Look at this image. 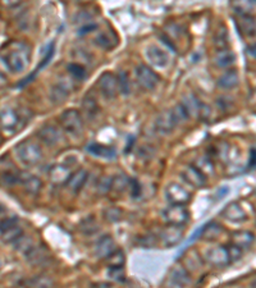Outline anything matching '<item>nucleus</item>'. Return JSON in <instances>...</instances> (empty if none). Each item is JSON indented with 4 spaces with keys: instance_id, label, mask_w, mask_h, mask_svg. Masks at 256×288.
<instances>
[{
    "instance_id": "nucleus-34",
    "label": "nucleus",
    "mask_w": 256,
    "mask_h": 288,
    "mask_svg": "<svg viewBox=\"0 0 256 288\" xmlns=\"http://www.w3.org/2000/svg\"><path fill=\"white\" fill-rule=\"evenodd\" d=\"M228 43L229 39H228V34H227V30L225 29L219 30L214 36L215 48L218 49V51L225 50V49H228Z\"/></svg>"
},
{
    "instance_id": "nucleus-43",
    "label": "nucleus",
    "mask_w": 256,
    "mask_h": 288,
    "mask_svg": "<svg viewBox=\"0 0 256 288\" xmlns=\"http://www.w3.org/2000/svg\"><path fill=\"white\" fill-rule=\"evenodd\" d=\"M109 277L117 282H123L124 280V270L123 268H109Z\"/></svg>"
},
{
    "instance_id": "nucleus-42",
    "label": "nucleus",
    "mask_w": 256,
    "mask_h": 288,
    "mask_svg": "<svg viewBox=\"0 0 256 288\" xmlns=\"http://www.w3.org/2000/svg\"><path fill=\"white\" fill-rule=\"evenodd\" d=\"M105 215H107L108 221L118 222L122 219L123 213H122V210L118 209V208H110V209H108L107 212H105Z\"/></svg>"
},
{
    "instance_id": "nucleus-48",
    "label": "nucleus",
    "mask_w": 256,
    "mask_h": 288,
    "mask_svg": "<svg viewBox=\"0 0 256 288\" xmlns=\"http://www.w3.org/2000/svg\"><path fill=\"white\" fill-rule=\"evenodd\" d=\"M252 288H256V283H255V284H253V285H252Z\"/></svg>"
},
{
    "instance_id": "nucleus-7",
    "label": "nucleus",
    "mask_w": 256,
    "mask_h": 288,
    "mask_svg": "<svg viewBox=\"0 0 256 288\" xmlns=\"http://www.w3.org/2000/svg\"><path fill=\"white\" fill-rule=\"evenodd\" d=\"M98 87L102 95L107 99H114L119 92L118 77L112 72H105L98 79Z\"/></svg>"
},
{
    "instance_id": "nucleus-11",
    "label": "nucleus",
    "mask_w": 256,
    "mask_h": 288,
    "mask_svg": "<svg viewBox=\"0 0 256 288\" xmlns=\"http://www.w3.org/2000/svg\"><path fill=\"white\" fill-rule=\"evenodd\" d=\"M145 58L150 65L159 69L166 68L169 64V57L165 50L156 45H149L145 49Z\"/></svg>"
},
{
    "instance_id": "nucleus-15",
    "label": "nucleus",
    "mask_w": 256,
    "mask_h": 288,
    "mask_svg": "<svg viewBox=\"0 0 256 288\" xmlns=\"http://www.w3.org/2000/svg\"><path fill=\"white\" fill-rule=\"evenodd\" d=\"M17 112L13 111L12 108H3L0 111V128L6 133H13L18 126Z\"/></svg>"
},
{
    "instance_id": "nucleus-17",
    "label": "nucleus",
    "mask_w": 256,
    "mask_h": 288,
    "mask_svg": "<svg viewBox=\"0 0 256 288\" xmlns=\"http://www.w3.org/2000/svg\"><path fill=\"white\" fill-rule=\"evenodd\" d=\"M205 260L209 264L214 266L225 265L229 261L228 250L225 249V247H222V246L209 249L205 254Z\"/></svg>"
},
{
    "instance_id": "nucleus-19",
    "label": "nucleus",
    "mask_w": 256,
    "mask_h": 288,
    "mask_svg": "<svg viewBox=\"0 0 256 288\" xmlns=\"http://www.w3.org/2000/svg\"><path fill=\"white\" fill-rule=\"evenodd\" d=\"M86 150H88V153H90L91 155L100 159H107V160H113V159H116L117 156V151L114 147L107 146V145L102 144H95V142L89 144Z\"/></svg>"
},
{
    "instance_id": "nucleus-27",
    "label": "nucleus",
    "mask_w": 256,
    "mask_h": 288,
    "mask_svg": "<svg viewBox=\"0 0 256 288\" xmlns=\"http://www.w3.org/2000/svg\"><path fill=\"white\" fill-rule=\"evenodd\" d=\"M236 62V54L229 49L217 51L214 55V63L219 68H228Z\"/></svg>"
},
{
    "instance_id": "nucleus-4",
    "label": "nucleus",
    "mask_w": 256,
    "mask_h": 288,
    "mask_svg": "<svg viewBox=\"0 0 256 288\" xmlns=\"http://www.w3.org/2000/svg\"><path fill=\"white\" fill-rule=\"evenodd\" d=\"M136 78H137L138 85L142 88L147 91H151L154 88H156V86L159 85L160 78L159 76L154 72L151 67L146 64H138L135 69Z\"/></svg>"
},
{
    "instance_id": "nucleus-9",
    "label": "nucleus",
    "mask_w": 256,
    "mask_h": 288,
    "mask_svg": "<svg viewBox=\"0 0 256 288\" xmlns=\"http://www.w3.org/2000/svg\"><path fill=\"white\" fill-rule=\"evenodd\" d=\"M165 199L170 205H186L191 200V194L178 183H169L165 188Z\"/></svg>"
},
{
    "instance_id": "nucleus-2",
    "label": "nucleus",
    "mask_w": 256,
    "mask_h": 288,
    "mask_svg": "<svg viewBox=\"0 0 256 288\" xmlns=\"http://www.w3.org/2000/svg\"><path fill=\"white\" fill-rule=\"evenodd\" d=\"M16 154L20 159L21 163L27 165V167H34L37 165L42 160V149L37 142L32 140H26L20 142L16 147Z\"/></svg>"
},
{
    "instance_id": "nucleus-1",
    "label": "nucleus",
    "mask_w": 256,
    "mask_h": 288,
    "mask_svg": "<svg viewBox=\"0 0 256 288\" xmlns=\"http://www.w3.org/2000/svg\"><path fill=\"white\" fill-rule=\"evenodd\" d=\"M4 59L9 71L13 73H20L25 71L31 62V49L26 44L18 43Z\"/></svg>"
},
{
    "instance_id": "nucleus-47",
    "label": "nucleus",
    "mask_w": 256,
    "mask_h": 288,
    "mask_svg": "<svg viewBox=\"0 0 256 288\" xmlns=\"http://www.w3.org/2000/svg\"><path fill=\"white\" fill-rule=\"evenodd\" d=\"M252 155H251V158H252V161H250L251 167H255V163H256V150H252Z\"/></svg>"
},
{
    "instance_id": "nucleus-14",
    "label": "nucleus",
    "mask_w": 256,
    "mask_h": 288,
    "mask_svg": "<svg viewBox=\"0 0 256 288\" xmlns=\"http://www.w3.org/2000/svg\"><path fill=\"white\" fill-rule=\"evenodd\" d=\"M183 237V231L181 227L176 226H169L165 227L164 229H161L160 233H159V240L161 241L165 247H173V246H177L181 242Z\"/></svg>"
},
{
    "instance_id": "nucleus-35",
    "label": "nucleus",
    "mask_w": 256,
    "mask_h": 288,
    "mask_svg": "<svg viewBox=\"0 0 256 288\" xmlns=\"http://www.w3.org/2000/svg\"><path fill=\"white\" fill-rule=\"evenodd\" d=\"M220 231H222V228L219 227V224L210 223L204 226V228L201 229V233H203V237L205 240H215L220 233Z\"/></svg>"
},
{
    "instance_id": "nucleus-26",
    "label": "nucleus",
    "mask_w": 256,
    "mask_h": 288,
    "mask_svg": "<svg viewBox=\"0 0 256 288\" xmlns=\"http://www.w3.org/2000/svg\"><path fill=\"white\" fill-rule=\"evenodd\" d=\"M239 82V76L237 73L236 69H231V71H227L219 77L218 79V86L220 88H224V90H231L238 86Z\"/></svg>"
},
{
    "instance_id": "nucleus-39",
    "label": "nucleus",
    "mask_w": 256,
    "mask_h": 288,
    "mask_svg": "<svg viewBox=\"0 0 256 288\" xmlns=\"http://www.w3.org/2000/svg\"><path fill=\"white\" fill-rule=\"evenodd\" d=\"M32 287L34 288H53L54 282L48 275H37L32 279Z\"/></svg>"
},
{
    "instance_id": "nucleus-40",
    "label": "nucleus",
    "mask_w": 256,
    "mask_h": 288,
    "mask_svg": "<svg viewBox=\"0 0 256 288\" xmlns=\"http://www.w3.org/2000/svg\"><path fill=\"white\" fill-rule=\"evenodd\" d=\"M172 111H173V114H175V117H176V119H177L178 123H182V122L187 121V119L190 118L189 113H187V111H186V108L183 107L182 103H178V104L176 105L175 108H173Z\"/></svg>"
},
{
    "instance_id": "nucleus-33",
    "label": "nucleus",
    "mask_w": 256,
    "mask_h": 288,
    "mask_svg": "<svg viewBox=\"0 0 256 288\" xmlns=\"http://www.w3.org/2000/svg\"><path fill=\"white\" fill-rule=\"evenodd\" d=\"M185 264H186V269L187 270H197V269L201 266V260H200V255L197 254L195 250L190 251L189 254L186 255V259H185Z\"/></svg>"
},
{
    "instance_id": "nucleus-13",
    "label": "nucleus",
    "mask_w": 256,
    "mask_h": 288,
    "mask_svg": "<svg viewBox=\"0 0 256 288\" xmlns=\"http://www.w3.org/2000/svg\"><path fill=\"white\" fill-rule=\"evenodd\" d=\"M177 125L178 122L173 114V111L169 109V111H164L163 113L159 114L156 122H155V128L161 135H170L177 127Z\"/></svg>"
},
{
    "instance_id": "nucleus-38",
    "label": "nucleus",
    "mask_w": 256,
    "mask_h": 288,
    "mask_svg": "<svg viewBox=\"0 0 256 288\" xmlns=\"http://www.w3.org/2000/svg\"><path fill=\"white\" fill-rule=\"evenodd\" d=\"M67 69L76 79H83L88 76L86 69H84L81 64H78V63H70V64H68Z\"/></svg>"
},
{
    "instance_id": "nucleus-20",
    "label": "nucleus",
    "mask_w": 256,
    "mask_h": 288,
    "mask_svg": "<svg viewBox=\"0 0 256 288\" xmlns=\"http://www.w3.org/2000/svg\"><path fill=\"white\" fill-rule=\"evenodd\" d=\"M117 250L116 242L110 236H104L99 240L95 247V255L99 259H107L112 252Z\"/></svg>"
},
{
    "instance_id": "nucleus-29",
    "label": "nucleus",
    "mask_w": 256,
    "mask_h": 288,
    "mask_svg": "<svg viewBox=\"0 0 256 288\" xmlns=\"http://www.w3.org/2000/svg\"><path fill=\"white\" fill-rule=\"evenodd\" d=\"M107 263L109 268H123L124 263H126V255L122 250L117 249L107 257Z\"/></svg>"
},
{
    "instance_id": "nucleus-37",
    "label": "nucleus",
    "mask_w": 256,
    "mask_h": 288,
    "mask_svg": "<svg viewBox=\"0 0 256 288\" xmlns=\"http://www.w3.org/2000/svg\"><path fill=\"white\" fill-rule=\"evenodd\" d=\"M118 86H119V92L122 95H128L131 91V85H130V77L126 72H121L118 74Z\"/></svg>"
},
{
    "instance_id": "nucleus-28",
    "label": "nucleus",
    "mask_w": 256,
    "mask_h": 288,
    "mask_svg": "<svg viewBox=\"0 0 256 288\" xmlns=\"http://www.w3.org/2000/svg\"><path fill=\"white\" fill-rule=\"evenodd\" d=\"M21 182V172L14 168H11V169H6L2 172V175H0V183L3 186L7 187H12L14 184H17Z\"/></svg>"
},
{
    "instance_id": "nucleus-44",
    "label": "nucleus",
    "mask_w": 256,
    "mask_h": 288,
    "mask_svg": "<svg viewBox=\"0 0 256 288\" xmlns=\"http://www.w3.org/2000/svg\"><path fill=\"white\" fill-rule=\"evenodd\" d=\"M140 243L144 247H154L156 245V238L154 236H146V237H142L140 240Z\"/></svg>"
},
{
    "instance_id": "nucleus-21",
    "label": "nucleus",
    "mask_w": 256,
    "mask_h": 288,
    "mask_svg": "<svg viewBox=\"0 0 256 288\" xmlns=\"http://www.w3.org/2000/svg\"><path fill=\"white\" fill-rule=\"evenodd\" d=\"M20 183L23 184L26 191L31 195H37L42 187V182L39 177L36 175H32L30 173H23L21 172V182Z\"/></svg>"
},
{
    "instance_id": "nucleus-32",
    "label": "nucleus",
    "mask_w": 256,
    "mask_h": 288,
    "mask_svg": "<svg viewBox=\"0 0 256 288\" xmlns=\"http://www.w3.org/2000/svg\"><path fill=\"white\" fill-rule=\"evenodd\" d=\"M224 215H225V218H228L229 221H233V222L242 221L243 218H245V214H243L242 209H241L239 207H237L236 204L228 205L227 209L224 210Z\"/></svg>"
},
{
    "instance_id": "nucleus-25",
    "label": "nucleus",
    "mask_w": 256,
    "mask_h": 288,
    "mask_svg": "<svg viewBox=\"0 0 256 288\" xmlns=\"http://www.w3.org/2000/svg\"><path fill=\"white\" fill-rule=\"evenodd\" d=\"M82 111H83L86 118L90 119V121H93V119L98 117L99 105L95 96L91 95V93H88V95L84 96L83 100H82Z\"/></svg>"
},
{
    "instance_id": "nucleus-45",
    "label": "nucleus",
    "mask_w": 256,
    "mask_h": 288,
    "mask_svg": "<svg viewBox=\"0 0 256 288\" xmlns=\"http://www.w3.org/2000/svg\"><path fill=\"white\" fill-rule=\"evenodd\" d=\"M130 188H131V194H132L133 198H137V196H140L141 187H140V183H138L136 179H131Z\"/></svg>"
},
{
    "instance_id": "nucleus-16",
    "label": "nucleus",
    "mask_w": 256,
    "mask_h": 288,
    "mask_svg": "<svg viewBox=\"0 0 256 288\" xmlns=\"http://www.w3.org/2000/svg\"><path fill=\"white\" fill-rule=\"evenodd\" d=\"M182 178L189 184L196 188H201L206 184V177L197 169L196 165H187L182 170Z\"/></svg>"
},
{
    "instance_id": "nucleus-5",
    "label": "nucleus",
    "mask_w": 256,
    "mask_h": 288,
    "mask_svg": "<svg viewBox=\"0 0 256 288\" xmlns=\"http://www.w3.org/2000/svg\"><path fill=\"white\" fill-rule=\"evenodd\" d=\"M22 236L23 231L18 224V218L12 217L0 221V237L3 238L4 242L14 243Z\"/></svg>"
},
{
    "instance_id": "nucleus-23",
    "label": "nucleus",
    "mask_w": 256,
    "mask_h": 288,
    "mask_svg": "<svg viewBox=\"0 0 256 288\" xmlns=\"http://www.w3.org/2000/svg\"><path fill=\"white\" fill-rule=\"evenodd\" d=\"M89 178V172L84 169H78L77 172H74L70 177V179L68 181L67 186L70 191L73 192V194H78L83 186L86 184V181H88Z\"/></svg>"
},
{
    "instance_id": "nucleus-22",
    "label": "nucleus",
    "mask_w": 256,
    "mask_h": 288,
    "mask_svg": "<svg viewBox=\"0 0 256 288\" xmlns=\"http://www.w3.org/2000/svg\"><path fill=\"white\" fill-rule=\"evenodd\" d=\"M118 36L113 31H103L95 37L96 45L104 50H112L118 45Z\"/></svg>"
},
{
    "instance_id": "nucleus-10",
    "label": "nucleus",
    "mask_w": 256,
    "mask_h": 288,
    "mask_svg": "<svg viewBox=\"0 0 256 288\" xmlns=\"http://www.w3.org/2000/svg\"><path fill=\"white\" fill-rule=\"evenodd\" d=\"M168 284L170 288H187L191 284V275L185 266L176 265L169 271Z\"/></svg>"
},
{
    "instance_id": "nucleus-36",
    "label": "nucleus",
    "mask_w": 256,
    "mask_h": 288,
    "mask_svg": "<svg viewBox=\"0 0 256 288\" xmlns=\"http://www.w3.org/2000/svg\"><path fill=\"white\" fill-rule=\"evenodd\" d=\"M196 168L200 170V172L203 173L205 177L206 175H210V174H213V173H214V167H213V163H211L210 159L206 158V156H203V158L197 159Z\"/></svg>"
},
{
    "instance_id": "nucleus-31",
    "label": "nucleus",
    "mask_w": 256,
    "mask_h": 288,
    "mask_svg": "<svg viewBox=\"0 0 256 288\" xmlns=\"http://www.w3.org/2000/svg\"><path fill=\"white\" fill-rule=\"evenodd\" d=\"M130 182L131 178L127 177L126 174L116 175V177H113L112 179V189L122 194V192L126 191L127 188H130Z\"/></svg>"
},
{
    "instance_id": "nucleus-18",
    "label": "nucleus",
    "mask_w": 256,
    "mask_h": 288,
    "mask_svg": "<svg viewBox=\"0 0 256 288\" xmlns=\"http://www.w3.org/2000/svg\"><path fill=\"white\" fill-rule=\"evenodd\" d=\"M72 174L73 173H72L70 168L64 164H56L49 170V177H50L51 182L55 184H67Z\"/></svg>"
},
{
    "instance_id": "nucleus-24",
    "label": "nucleus",
    "mask_w": 256,
    "mask_h": 288,
    "mask_svg": "<svg viewBox=\"0 0 256 288\" xmlns=\"http://www.w3.org/2000/svg\"><path fill=\"white\" fill-rule=\"evenodd\" d=\"M67 82L65 81H59L56 82L55 85L53 86L50 91V98L53 100V103L55 104H59V103H63L70 93V87L69 85H65Z\"/></svg>"
},
{
    "instance_id": "nucleus-12",
    "label": "nucleus",
    "mask_w": 256,
    "mask_h": 288,
    "mask_svg": "<svg viewBox=\"0 0 256 288\" xmlns=\"http://www.w3.org/2000/svg\"><path fill=\"white\" fill-rule=\"evenodd\" d=\"M37 137L42 144H45L49 147L56 146L63 141V135L59 128L51 125H45L40 128L37 131Z\"/></svg>"
},
{
    "instance_id": "nucleus-8",
    "label": "nucleus",
    "mask_w": 256,
    "mask_h": 288,
    "mask_svg": "<svg viewBox=\"0 0 256 288\" xmlns=\"http://www.w3.org/2000/svg\"><path fill=\"white\" fill-rule=\"evenodd\" d=\"M182 104L183 107L186 108V111L190 117H196L197 119L205 121L209 117V114H210V109L194 95L185 96Z\"/></svg>"
},
{
    "instance_id": "nucleus-3",
    "label": "nucleus",
    "mask_w": 256,
    "mask_h": 288,
    "mask_svg": "<svg viewBox=\"0 0 256 288\" xmlns=\"http://www.w3.org/2000/svg\"><path fill=\"white\" fill-rule=\"evenodd\" d=\"M59 123L64 132L72 136H79L83 132V121L76 109H67L59 117Z\"/></svg>"
},
{
    "instance_id": "nucleus-41",
    "label": "nucleus",
    "mask_w": 256,
    "mask_h": 288,
    "mask_svg": "<svg viewBox=\"0 0 256 288\" xmlns=\"http://www.w3.org/2000/svg\"><path fill=\"white\" fill-rule=\"evenodd\" d=\"M112 179L113 177H102L98 182L99 194H108L112 189Z\"/></svg>"
},
{
    "instance_id": "nucleus-46",
    "label": "nucleus",
    "mask_w": 256,
    "mask_h": 288,
    "mask_svg": "<svg viewBox=\"0 0 256 288\" xmlns=\"http://www.w3.org/2000/svg\"><path fill=\"white\" fill-rule=\"evenodd\" d=\"M248 54L256 58V44H253L252 46H250V48H248Z\"/></svg>"
},
{
    "instance_id": "nucleus-30",
    "label": "nucleus",
    "mask_w": 256,
    "mask_h": 288,
    "mask_svg": "<svg viewBox=\"0 0 256 288\" xmlns=\"http://www.w3.org/2000/svg\"><path fill=\"white\" fill-rule=\"evenodd\" d=\"M239 25H241V30L243 34L248 35V36H255L256 35V18L251 17V16H242L239 20Z\"/></svg>"
},
{
    "instance_id": "nucleus-6",
    "label": "nucleus",
    "mask_w": 256,
    "mask_h": 288,
    "mask_svg": "<svg viewBox=\"0 0 256 288\" xmlns=\"http://www.w3.org/2000/svg\"><path fill=\"white\" fill-rule=\"evenodd\" d=\"M163 218L169 226L182 227L190 221V212L185 205H170L163 212Z\"/></svg>"
}]
</instances>
